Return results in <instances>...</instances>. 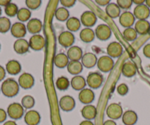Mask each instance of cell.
I'll use <instances>...</instances> for the list:
<instances>
[{
    "label": "cell",
    "mask_w": 150,
    "mask_h": 125,
    "mask_svg": "<svg viewBox=\"0 0 150 125\" xmlns=\"http://www.w3.org/2000/svg\"><path fill=\"white\" fill-rule=\"evenodd\" d=\"M1 91L3 95L8 98L16 97L19 92V85L12 78H8L4 80L1 86Z\"/></svg>",
    "instance_id": "6da1fadb"
},
{
    "label": "cell",
    "mask_w": 150,
    "mask_h": 125,
    "mask_svg": "<svg viewBox=\"0 0 150 125\" xmlns=\"http://www.w3.org/2000/svg\"><path fill=\"white\" fill-rule=\"evenodd\" d=\"M97 67L102 72H110L114 67V61L110 57L103 55L99 58L97 61Z\"/></svg>",
    "instance_id": "7a4b0ae2"
},
{
    "label": "cell",
    "mask_w": 150,
    "mask_h": 125,
    "mask_svg": "<svg viewBox=\"0 0 150 125\" xmlns=\"http://www.w3.org/2000/svg\"><path fill=\"white\" fill-rule=\"evenodd\" d=\"M7 113L9 116V117L12 119L18 120L24 116V108L19 103L14 102L8 106Z\"/></svg>",
    "instance_id": "3957f363"
},
{
    "label": "cell",
    "mask_w": 150,
    "mask_h": 125,
    "mask_svg": "<svg viewBox=\"0 0 150 125\" xmlns=\"http://www.w3.org/2000/svg\"><path fill=\"white\" fill-rule=\"evenodd\" d=\"M104 81V77L100 73L91 72L88 75L86 83L92 89H97L102 86Z\"/></svg>",
    "instance_id": "277c9868"
},
{
    "label": "cell",
    "mask_w": 150,
    "mask_h": 125,
    "mask_svg": "<svg viewBox=\"0 0 150 125\" xmlns=\"http://www.w3.org/2000/svg\"><path fill=\"white\" fill-rule=\"evenodd\" d=\"M107 116L111 120H117L122 117L123 115V108L122 106L118 103H112L108 106L106 110Z\"/></svg>",
    "instance_id": "5b68a950"
},
{
    "label": "cell",
    "mask_w": 150,
    "mask_h": 125,
    "mask_svg": "<svg viewBox=\"0 0 150 125\" xmlns=\"http://www.w3.org/2000/svg\"><path fill=\"white\" fill-rule=\"evenodd\" d=\"M95 35L100 41H108L112 35L110 27L105 24H99L95 30Z\"/></svg>",
    "instance_id": "8992f818"
},
{
    "label": "cell",
    "mask_w": 150,
    "mask_h": 125,
    "mask_svg": "<svg viewBox=\"0 0 150 125\" xmlns=\"http://www.w3.org/2000/svg\"><path fill=\"white\" fill-rule=\"evenodd\" d=\"M97 21V17L96 14L91 11H85L81 15L80 22L86 28H90L93 27Z\"/></svg>",
    "instance_id": "52a82bcc"
},
{
    "label": "cell",
    "mask_w": 150,
    "mask_h": 125,
    "mask_svg": "<svg viewBox=\"0 0 150 125\" xmlns=\"http://www.w3.org/2000/svg\"><path fill=\"white\" fill-rule=\"evenodd\" d=\"M75 41V37L72 32L69 31H64L58 36V42L63 47H71Z\"/></svg>",
    "instance_id": "ba28073f"
},
{
    "label": "cell",
    "mask_w": 150,
    "mask_h": 125,
    "mask_svg": "<svg viewBox=\"0 0 150 125\" xmlns=\"http://www.w3.org/2000/svg\"><path fill=\"white\" fill-rule=\"evenodd\" d=\"M30 48L34 51H41L45 47V39L42 35H33L29 41Z\"/></svg>",
    "instance_id": "9c48e42d"
},
{
    "label": "cell",
    "mask_w": 150,
    "mask_h": 125,
    "mask_svg": "<svg viewBox=\"0 0 150 125\" xmlns=\"http://www.w3.org/2000/svg\"><path fill=\"white\" fill-rule=\"evenodd\" d=\"M59 106L63 111L69 112L74 109L76 106V102L74 99L69 95L63 96L59 101Z\"/></svg>",
    "instance_id": "30bf717a"
},
{
    "label": "cell",
    "mask_w": 150,
    "mask_h": 125,
    "mask_svg": "<svg viewBox=\"0 0 150 125\" xmlns=\"http://www.w3.org/2000/svg\"><path fill=\"white\" fill-rule=\"evenodd\" d=\"M107 52L111 58H118L123 53V47L119 42L113 41L108 46Z\"/></svg>",
    "instance_id": "8fae6325"
},
{
    "label": "cell",
    "mask_w": 150,
    "mask_h": 125,
    "mask_svg": "<svg viewBox=\"0 0 150 125\" xmlns=\"http://www.w3.org/2000/svg\"><path fill=\"white\" fill-rule=\"evenodd\" d=\"M27 27L21 22H16L11 26V32L16 38H23L27 34Z\"/></svg>",
    "instance_id": "7c38bea8"
},
{
    "label": "cell",
    "mask_w": 150,
    "mask_h": 125,
    "mask_svg": "<svg viewBox=\"0 0 150 125\" xmlns=\"http://www.w3.org/2000/svg\"><path fill=\"white\" fill-rule=\"evenodd\" d=\"M19 87L24 89H30L34 86L35 78L29 73H23L18 78Z\"/></svg>",
    "instance_id": "4fadbf2b"
},
{
    "label": "cell",
    "mask_w": 150,
    "mask_h": 125,
    "mask_svg": "<svg viewBox=\"0 0 150 125\" xmlns=\"http://www.w3.org/2000/svg\"><path fill=\"white\" fill-rule=\"evenodd\" d=\"M78 97L80 102L88 105L93 102L95 99V94L91 89L84 88L83 90H80Z\"/></svg>",
    "instance_id": "5bb4252c"
},
{
    "label": "cell",
    "mask_w": 150,
    "mask_h": 125,
    "mask_svg": "<svg viewBox=\"0 0 150 125\" xmlns=\"http://www.w3.org/2000/svg\"><path fill=\"white\" fill-rule=\"evenodd\" d=\"M135 21V18L133 13L129 11H125L122 13L119 16V23L125 29L132 27Z\"/></svg>",
    "instance_id": "9a60e30c"
},
{
    "label": "cell",
    "mask_w": 150,
    "mask_h": 125,
    "mask_svg": "<svg viewBox=\"0 0 150 125\" xmlns=\"http://www.w3.org/2000/svg\"><path fill=\"white\" fill-rule=\"evenodd\" d=\"M133 15L138 20H146L150 16V9L144 4L137 5L134 8Z\"/></svg>",
    "instance_id": "2e32d148"
},
{
    "label": "cell",
    "mask_w": 150,
    "mask_h": 125,
    "mask_svg": "<svg viewBox=\"0 0 150 125\" xmlns=\"http://www.w3.org/2000/svg\"><path fill=\"white\" fill-rule=\"evenodd\" d=\"M43 24L38 18H32L27 24V30L33 35H38L42 30Z\"/></svg>",
    "instance_id": "e0dca14e"
},
{
    "label": "cell",
    "mask_w": 150,
    "mask_h": 125,
    "mask_svg": "<svg viewBox=\"0 0 150 125\" xmlns=\"http://www.w3.org/2000/svg\"><path fill=\"white\" fill-rule=\"evenodd\" d=\"M24 121L27 125H38L41 121V115L36 110H29L24 116Z\"/></svg>",
    "instance_id": "ac0fdd59"
},
{
    "label": "cell",
    "mask_w": 150,
    "mask_h": 125,
    "mask_svg": "<svg viewBox=\"0 0 150 125\" xmlns=\"http://www.w3.org/2000/svg\"><path fill=\"white\" fill-rule=\"evenodd\" d=\"M82 64L87 69H91L97 64L98 59L96 54L92 52H88L83 54L82 57Z\"/></svg>",
    "instance_id": "d6986e66"
},
{
    "label": "cell",
    "mask_w": 150,
    "mask_h": 125,
    "mask_svg": "<svg viewBox=\"0 0 150 125\" xmlns=\"http://www.w3.org/2000/svg\"><path fill=\"white\" fill-rule=\"evenodd\" d=\"M67 57L70 61H80L83 57V50L77 46H72L68 49Z\"/></svg>",
    "instance_id": "ffe728a7"
},
{
    "label": "cell",
    "mask_w": 150,
    "mask_h": 125,
    "mask_svg": "<svg viewBox=\"0 0 150 125\" xmlns=\"http://www.w3.org/2000/svg\"><path fill=\"white\" fill-rule=\"evenodd\" d=\"M13 49L14 51L19 54H23L27 53L30 49V45H29V42L27 40L24 39V38H20V39H17L16 41L14 42L13 44Z\"/></svg>",
    "instance_id": "44dd1931"
},
{
    "label": "cell",
    "mask_w": 150,
    "mask_h": 125,
    "mask_svg": "<svg viewBox=\"0 0 150 125\" xmlns=\"http://www.w3.org/2000/svg\"><path fill=\"white\" fill-rule=\"evenodd\" d=\"M81 113L83 117L86 120L91 121L96 118V114H97V110H96V107L92 105H88L83 107L82 109Z\"/></svg>",
    "instance_id": "7402d4cb"
},
{
    "label": "cell",
    "mask_w": 150,
    "mask_h": 125,
    "mask_svg": "<svg viewBox=\"0 0 150 125\" xmlns=\"http://www.w3.org/2000/svg\"><path fill=\"white\" fill-rule=\"evenodd\" d=\"M138 121V115L133 110H127L122 115V122L125 125H134Z\"/></svg>",
    "instance_id": "603a6c76"
},
{
    "label": "cell",
    "mask_w": 150,
    "mask_h": 125,
    "mask_svg": "<svg viewBox=\"0 0 150 125\" xmlns=\"http://www.w3.org/2000/svg\"><path fill=\"white\" fill-rule=\"evenodd\" d=\"M70 84L74 90H82L86 88L87 83H86V80L83 76L77 75L74 76L71 79V80L70 82Z\"/></svg>",
    "instance_id": "cb8c5ba5"
},
{
    "label": "cell",
    "mask_w": 150,
    "mask_h": 125,
    "mask_svg": "<svg viewBox=\"0 0 150 125\" xmlns=\"http://www.w3.org/2000/svg\"><path fill=\"white\" fill-rule=\"evenodd\" d=\"M136 32L139 35H146L150 30V24L147 20H138L135 24Z\"/></svg>",
    "instance_id": "d4e9b609"
},
{
    "label": "cell",
    "mask_w": 150,
    "mask_h": 125,
    "mask_svg": "<svg viewBox=\"0 0 150 125\" xmlns=\"http://www.w3.org/2000/svg\"><path fill=\"white\" fill-rule=\"evenodd\" d=\"M137 69L135 64L131 61H127L123 64L122 73L125 77H132L136 74Z\"/></svg>",
    "instance_id": "484cf974"
},
{
    "label": "cell",
    "mask_w": 150,
    "mask_h": 125,
    "mask_svg": "<svg viewBox=\"0 0 150 125\" xmlns=\"http://www.w3.org/2000/svg\"><path fill=\"white\" fill-rule=\"evenodd\" d=\"M6 71L11 75L18 74L21 71V66L18 61L16 60H11L6 64Z\"/></svg>",
    "instance_id": "4316f807"
},
{
    "label": "cell",
    "mask_w": 150,
    "mask_h": 125,
    "mask_svg": "<svg viewBox=\"0 0 150 125\" xmlns=\"http://www.w3.org/2000/svg\"><path fill=\"white\" fill-rule=\"evenodd\" d=\"M67 70L69 74L77 76L83 71V66L80 61H70L67 66Z\"/></svg>",
    "instance_id": "83f0119b"
},
{
    "label": "cell",
    "mask_w": 150,
    "mask_h": 125,
    "mask_svg": "<svg viewBox=\"0 0 150 125\" xmlns=\"http://www.w3.org/2000/svg\"><path fill=\"white\" fill-rule=\"evenodd\" d=\"M69 63V60L67 55L64 53H59L54 57V64L59 69H64L67 67Z\"/></svg>",
    "instance_id": "f1b7e54d"
},
{
    "label": "cell",
    "mask_w": 150,
    "mask_h": 125,
    "mask_svg": "<svg viewBox=\"0 0 150 125\" xmlns=\"http://www.w3.org/2000/svg\"><path fill=\"white\" fill-rule=\"evenodd\" d=\"M105 13L108 17L111 18H116L120 16L121 9L116 3H110L105 8Z\"/></svg>",
    "instance_id": "f546056e"
},
{
    "label": "cell",
    "mask_w": 150,
    "mask_h": 125,
    "mask_svg": "<svg viewBox=\"0 0 150 125\" xmlns=\"http://www.w3.org/2000/svg\"><path fill=\"white\" fill-rule=\"evenodd\" d=\"M95 32L91 28H84L81 30L80 33V38L81 41L85 43H91L94 40Z\"/></svg>",
    "instance_id": "4dcf8cb0"
},
{
    "label": "cell",
    "mask_w": 150,
    "mask_h": 125,
    "mask_svg": "<svg viewBox=\"0 0 150 125\" xmlns=\"http://www.w3.org/2000/svg\"><path fill=\"white\" fill-rule=\"evenodd\" d=\"M81 27V22L77 17H71L66 21V27L69 32H77Z\"/></svg>",
    "instance_id": "1f68e13d"
},
{
    "label": "cell",
    "mask_w": 150,
    "mask_h": 125,
    "mask_svg": "<svg viewBox=\"0 0 150 125\" xmlns=\"http://www.w3.org/2000/svg\"><path fill=\"white\" fill-rule=\"evenodd\" d=\"M69 16H70L69 11L63 7L57 8L54 13V16H55L56 19L59 21H67L69 18Z\"/></svg>",
    "instance_id": "d6a6232c"
},
{
    "label": "cell",
    "mask_w": 150,
    "mask_h": 125,
    "mask_svg": "<svg viewBox=\"0 0 150 125\" xmlns=\"http://www.w3.org/2000/svg\"><path fill=\"white\" fill-rule=\"evenodd\" d=\"M30 17H31V11L28 8H23L18 10V12L17 13V18L21 23L25 22V21H29Z\"/></svg>",
    "instance_id": "836d02e7"
},
{
    "label": "cell",
    "mask_w": 150,
    "mask_h": 125,
    "mask_svg": "<svg viewBox=\"0 0 150 125\" xmlns=\"http://www.w3.org/2000/svg\"><path fill=\"white\" fill-rule=\"evenodd\" d=\"M70 81L66 77H60L55 82V85L57 88L60 90H66L70 86Z\"/></svg>",
    "instance_id": "e575fe53"
},
{
    "label": "cell",
    "mask_w": 150,
    "mask_h": 125,
    "mask_svg": "<svg viewBox=\"0 0 150 125\" xmlns=\"http://www.w3.org/2000/svg\"><path fill=\"white\" fill-rule=\"evenodd\" d=\"M11 22L7 17H0V33H6L11 30Z\"/></svg>",
    "instance_id": "d590c367"
},
{
    "label": "cell",
    "mask_w": 150,
    "mask_h": 125,
    "mask_svg": "<svg viewBox=\"0 0 150 125\" xmlns=\"http://www.w3.org/2000/svg\"><path fill=\"white\" fill-rule=\"evenodd\" d=\"M123 36L125 39H126L127 41H133L137 38L138 33L136 32L135 29L132 27H129V28H127L124 30Z\"/></svg>",
    "instance_id": "8d00e7d4"
},
{
    "label": "cell",
    "mask_w": 150,
    "mask_h": 125,
    "mask_svg": "<svg viewBox=\"0 0 150 125\" xmlns=\"http://www.w3.org/2000/svg\"><path fill=\"white\" fill-rule=\"evenodd\" d=\"M35 103V99L33 98L32 96L30 95H26L21 100V105L23 106V107L25 109H31L34 107Z\"/></svg>",
    "instance_id": "74e56055"
},
{
    "label": "cell",
    "mask_w": 150,
    "mask_h": 125,
    "mask_svg": "<svg viewBox=\"0 0 150 125\" xmlns=\"http://www.w3.org/2000/svg\"><path fill=\"white\" fill-rule=\"evenodd\" d=\"M18 8L15 3H11L7 5L5 8V13L9 17H14L15 16H17V13L18 12Z\"/></svg>",
    "instance_id": "f35d334b"
},
{
    "label": "cell",
    "mask_w": 150,
    "mask_h": 125,
    "mask_svg": "<svg viewBox=\"0 0 150 125\" xmlns=\"http://www.w3.org/2000/svg\"><path fill=\"white\" fill-rule=\"evenodd\" d=\"M26 5L30 10H37L41 5V0H26Z\"/></svg>",
    "instance_id": "ab89813d"
},
{
    "label": "cell",
    "mask_w": 150,
    "mask_h": 125,
    "mask_svg": "<svg viewBox=\"0 0 150 125\" xmlns=\"http://www.w3.org/2000/svg\"><path fill=\"white\" fill-rule=\"evenodd\" d=\"M116 3L120 9L128 10L131 8L133 2L132 0H117Z\"/></svg>",
    "instance_id": "60d3db41"
},
{
    "label": "cell",
    "mask_w": 150,
    "mask_h": 125,
    "mask_svg": "<svg viewBox=\"0 0 150 125\" xmlns=\"http://www.w3.org/2000/svg\"><path fill=\"white\" fill-rule=\"evenodd\" d=\"M117 93H119V95L121 96H125L126 94H127V93L129 92V88H128L127 85L125 84V83H122V84L119 85L117 86Z\"/></svg>",
    "instance_id": "b9f144b4"
},
{
    "label": "cell",
    "mask_w": 150,
    "mask_h": 125,
    "mask_svg": "<svg viewBox=\"0 0 150 125\" xmlns=\"http://www.w3.org/2000/svg\"><path fill=\"white\" fill-rule=\"evenodd\" d=\"M60 3L63 5V8H71L72 6L76 4V1L75 0H61Z\"/></svg>",
    "instance_id": "7bdbcfd3"
},
{
    "label": "cell",
    "mask_w": 150,
    "mask_h": 125,
    "mask_svg": "<svg viewBox=\"0 0 150 125\" xmlns=\"http://www.w3.org/2000/svg\"><path fill=\"white\" fill-rule=\"evenodd\" d=\"M143 54L147 58H150V44H146L143 49Z\"/></svg>",
    "instance_id": "ee69618b"
},
{
    "label": "cell",
    "mask_w": 150,
    "mask_h": 125,
    "mask_svg": "<svg viewBox=\"0 0 150 125\" xmlns=\"http://www.w3.org/2000/svg\"><path fill=\"white\" fill-rule=\"evenodd\" d=\"M7 116H8L7 112L3 109L0 108V123H2L6 120Z\"/></svg>",
    "instance_id": "f6af8a7d"
},
{
    "label": "cell",
    "mask_w": 150,
    "mask_h": 125,
    "mask_svg": "<svg viewBox=\"0 0 150 125\" xmlns=\"http://www.w3.org/2000/svg\"><path fill=\"white\" fill-rule=\"evenodd\" d=\"M95 2L100 6H108L110 3V0H96Z\"/></svg>",
    "instance_id": "bcb514c9"
},
{
    "label": "cell",
    "mask_w": 150,
    "mask_h": 125,
    "mask_svg": "<svg viewBox=\"0 0 150 125\" xmlns=\"http://www.w3.org/2000/svg\"><path fill=\"white\" fill-rule=\"evenodd\" d=\"M5 76H6V71H5L3 66H0V81L3 80L5 79Z\"/></svg>",
    "instance_id": "7dc6e473"
},
{
    "label": "cell",
    "mask_w": 150,
    "mask_h": 125,
    "mask_svg": "<svg viewBox=\"0 0 150 125\" xmlns=\"http://www.w3.org/2000/svg\"><path fill=\"white\" fill-rule=\"evenodd\" d=\"M103 125H117L116 124V121H114L113 120H111V119H109V120L105 121L103 123Z\"/></svg>",
    "instance_id": "c3c4849f"
},
{
    "label": "cell",
    "mask_w": 150,
    "mask_h": 125,
    "mask_svg": "<svg viewBox=\"0 0 150 125\" xmlns=\"http://www.w3.org/2000/svg\"><path fill=\"white\" fill-rule=\"evenodd\" d=\"M11 3L10 0H0V6H5L6 7L7 5H9Z\"/></svg>",
    "instance_id": "681fc988"
},
{
    "label": "cell",
    "mask_w": 150,
    "mask_h": 125,
    "mask_svg": "<svg viewBox=\"0 0 150 125\" xmlns=\"http://www.w3.org/2000/svg\"><path fill=\"white\" fill-rule=\"evenodd\" d=\"M80 125H94V124H93L91 121L85 120L83 121L80 124Z\"/></svg>",
    "instance_id": "f907efd6"
},
{
    "label": "cell",
    "mask_w": 150,
    "mask_h": 125,
    "mask_svg": "<svg viewBox=\"0 0 150 125\" xmlns=\"http://www.w3.org/2000/svg\"><path fill=\"white\" fill-rule=\"evenodd\" d=\"M132 2L137 5H144V3L145 2V0H133Z\"/></svg>",
    "instance_id": "816d5d0a"
},
{
    "label": "cell",
    "mask_w": 150,
    "mask_h": 125,
    "mask_svg": "<svg viewBox=\"0 0 150 125\" xmlns=\"http://www.w3.org/2000/svg\"><path fill=\"white\" fill-rule=\"evenodd\" d=\"M3 125H17V124L14 121H8L5 122Z\"/></svg>",
    "instance_id": "f5cc1de1"
},
{
    "label": "cell",
    "mask_w": 150,
    "mask_h": 125,
    "mask_svg": "<svg viewBox=\"0 0 150 125\" xmlns=\"http://www.w3.org/2000/svg\"><path fill=\"white\" fill-rule=\"evenodd\" d=\"M145 2H146V6L150 9V0H146Z\"/></svg>",
    "instance_id": "db71d44e"
},
{
    "label": "cell",
    "mask_w": 150,
    "mask_h": 125,
    "mask_svg": "<svg viewBox=\"0 0 150 125\" xmlns=\"http://www.w3.org/2000/svg\"><path fill=\"white\" fill-rule=\"evenodd\" d=\"M1 15H2V8L0 7V16H1Z\"/></svg>",
    "instance_id": "11a10c76"
},
{
    "label": "cell",
    "mask_w": 150,
    "mask_h": 125,
    "mask_svg": "<svg viewBox=\"0 0 150 125\" xmlns=\"http://www.w3.org/2000/svg\"><path fill=\"white\" fill-rule=\"evenodd\" d=\"M0 49H1V44H0Z\"/></svg>",
    "instance_id": "9f6ffc18"
},
{
    "label": "cell",
    "mask_w": 150,
    "mask_h": 125,
    "mask_svg": "<svg viewBox=\"0 0 150 125\" xmlns=\"http://www.w3.org/2000/svg\"><path fill=\"white\" fill-rule=\"evenodd\" d=\"M0 90H1V88H0Z\"/></svg>",
    "instance_id": "6f0895ef"
}]
</instances>
